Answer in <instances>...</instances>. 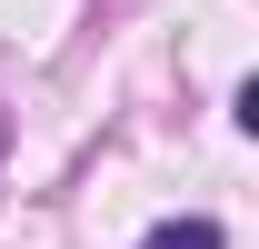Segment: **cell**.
<instances>
[{"label": "cell", "mask_w": 259, "mask_h": 249, "mask_svg": "<svg viewBox=\"0 0 259 249\" xmlns=\"http://www.w3.org/2000/svg\"><path fill=\"white\" fill-rule=\"evenodd\" d=\"M140 249H229V239L209 229V219H160V229H150Z\"/></svg>", "instance_id": "1"}]
</instances>
